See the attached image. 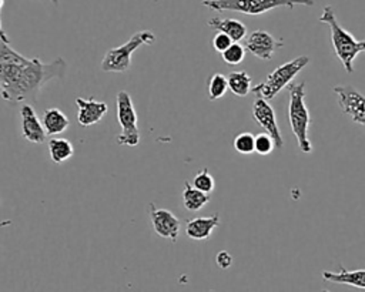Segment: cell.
I'll list each match as a JSON object with an SVG mask.
<instances>
[{
    "label": "cell",
    "mask_w": 365,
    "mask_h": 292,
    "mask_svg": "<svg viewBox=\"0 0 365 292\" xmlns=\"http://www.w3.org/2000/svg\"><path fill=\"white\" fill-rule=\"evenodd\" d=\"M275 148L274 140L268 132H259L255 135V152L259 155H268Z\"/></svg>",
    "instance_id": "obj_25"
},
{
    "label": "cell",
    "mask_w": 365,
    "mask_h": 292,
    "mask_svg": "<svg viewBox=\"0 0 365 292\" xmlns=\"http://www.w3.org/2000/svg\"><path fill=\"white\" fill-rule=\"evenodd\" d=\"M228 90L238 97H245L251 91L252 80L247 71H231L227 75Z\"/></svg>",
    "instance_id": "obj_20"
},
{
    "label": "cell",
    "mask_w": 365,
    "mask_h": 292,
    "mask_svg": "<svg viewBox=\"0 0 365 292\" xmlns=\"http://www.w3.org/2000/svg\"><path fill=\"white\" fill-rule=\"evenodd\" d=\"M117 121L121 127V132L117 135L115 141L118 145L135 147L140 142L138 118L131 100V95L121 90L117 93Z\"/></svg>",
    "instance_id": "obj_7"
},
{
    "label": "cell",
    "mask_w": 365,
    "mask_h": 292,
    "mask_svg": "<svg viewBox=\"0 0 365 292\" xmlns=\"http://www.w3.org/2000/svg\"><path fill=\"white\" fill-rule=\"evenodd\" d=\"M43 127L47 132V135H57L61 134L63 131H66L70 125V120L68 117L57 107L53 108H47L43 113V118H41Z\"/></svg>",
    "instance_id": "obj_17"
},
{
    "label": "cell",
    "mask_w": 365,
    "mask_h": 292,
    "mask_svg": "<svg viewBox=\"0 0 365 292\" xmlns=\"http://www.w3.org/2000/svg\"><path fill=\"white\" fill-rule=\"evenodd\" d=\"M309 63V57L307 56H299L297 58H292L284 64H281L279 67H277L275 70H272L267 80L264 83H259L257 85H254L251 88V91L254 94H257V97L265 98V100H271L274 98L282 88H285L292 78Z\"/></svg>",
    "instance_id": "obj_6"
},
{
    "label": "cell",
    "mask_w": 365,
    "mask_h": 292,
    "mask_svg": "<svg viewBox=\"0 0 365 292\" xmlns=\"http://www.w3.org/2000/svg\"><path fill=\"white\" fill-rule=\"evenodd\" d=\"M282 46L284 41H279L265 30H255L245 38V50L261 60H271L275 50Z\"/></svg>",
    "instance_id": "obj_11"
},
{
    "label": "cell",
    "mask_w": 365,
    "mask_h": 292,
    "mask_svg": "<svg viewBox=\"0 0 365 292\" xmlns=\"http://www.w3.org/2000/svg\"><path fill=\"white\" fill-rule=\"evenodd\" d=\"M221 57L225 64H230V66L240 64L245 57V46H241L240 41H232L230 47L221 53Z\"/></svg>",
    "instance_id": "obj_22"
},
{
    "label": "cell",
    "mask_w": 365,
    "mask_h": 292,
    "mask_svg": "<svg viewBox=\"0 0 365 292\" xmlns=\"http://www.w3.org/2000/svg\"><path fill=\"white\" fill-rule=\"evenodd\" d=\"M228 90V81L224 74L215 73L208 80V97L211 101L221 98Z\"/></svg>",
    "instance_id": "obj_21"
},
{
    "label": "cell",
    "mask_w": 365,
    "mask_h": 292,
    "mask_svg": "<svg viewBox=\"0 0 365 292\" xmlns=\"http://www.w3.org/2000/svg\"><path fill=\"white\" fill-rule=\"evenodd\" d=\"M287 90L289 93V104H288V118L291 131L297 138L298 148L304 154L312 152V144L308 137L311 117L308 107L305 104V83L288 84Z\"/></svg>",
    "instance_id": "obj_3"
},
{
    "label": "cell",
    "mask_w": 365,
    "mask_h": 292,
    "mask_svg": "<svg viewBox=\"0 0 365 292\" xmlns=\"http://www.w3.org/2000/svg\"><path fill=\"white\" fill-rule=\"evenodd\" d=\"M155 41V34L148 30H141L134 33L124 44L110 48L106 51L101 60V70L106 73H124L131 66L133 53L147 44L151 46Z\"/></svg>",
    "instance_id": "obj_5"
},
{
    "label": "cell",
    "mask_w": 365,
    "mask_h": 292,
    "mask_svg": "<svg viewBox=\"0 0 365 292\" xmlns=\"http://www.w3.org/2000/svg\"><path fill=\"white\" fill-rule=\"evenodd\" d=\"M234 150L240 154H252L255 152V135L251 132H240L234 138Z\"/></svg>",
    "instance_id": "obj_23"
},
{
    "label": "cell",
    "mask_w": 365,
    "mask_h": 292,
    "mask_svg": "<svg viewBox=\"0 0 365 292\" xmlns=\"http://www.w3.org/2000/svg\"><path fill=\"white\" fill-rule=\"evenodd\" d=\"M195 188H198L200 191H204L207 194H211L214 191V187H215V182H214V178L212 175L208 172L207 168H202L200 172H197L192 178V182H191Z\"/></svg>",
    "instance_id": "obj_24"
},
{
    "label": "cell",
    "mask_w": 365,
    "mask_h": 292,
    "mask_svg": "<svg viewBox=\"0 0 365 292\" xmlns=\"http://www.w3.org/2000/svg\"><path fill=\"white\" fill-rule=\"evenodd\" d=\"M181 195H182V205L187 211H198L210 202V194L200 191L188 181L184 182Z\"/></svg>",
    "instance_id": "obj_18"
},
{
    "label": "cell",
    "mask_w": 365,
    "mask_h": 292,
    "mask_svg": "<svg viewBox=\"0 0 365 292\" xmlns=\"http://www.w3.org/2000/svg\"><path fill=\"white\" fill-rule=\"evenodd\" d=\"M252 117L254 120L264 128L265 132H268L275 144V148H282L284 147V138L282 134L279 131V127L277 124V118H275V111L274 108L269 105L268 100L258 97L254 104H252Z\"/></svg>",
    "instance_id": "obj_10"
},
{
    "label": "cell",
    "mask_w": 365,
    "mask_h": 292,
    "mask_svg": "<svg viewBox=\"0 0 365 292\" xmlns=\"http://www.w3.org/2000/svg\"><path fill=\"white\" fill-rule=\"evenodd\" d=\"M21 118V134L23 137L33 144H43L46 141L47 132L43 127V122L37 117L33 105L30 103H24L20 108Z\"/></svg>",
    "instance_id": "obj_12"
},
{
    "label": "cell",
    "mask_w": 365,
    "mask_h": 292,
    "mask_svg": "<svg viewBox=\"0 0 365 292\" xmlns=\"http://www.w3.org/2000/svg\"><path fill=\"white\" fill-rule=\"evenodd\" d=\"M0 40H3V41H9V43H10L9 36L6 34V31H4V30H3V27H1V20H0Z\"/></svg>",
    "instance_id": "obj_28"
},
{
    "label": "cell",
    "mask_w": 365,
    "mask_h": 292,
    "mask_svg": "<svg viewBox=\"0 0 365 292\" xmlns=\"http://www.w3.org/2000/svg\"><path fill=\"white\" fill-rule=\"evenodd\" d=\"M231 43H232L231 37L222 31H217L215 36L212 37V47L218 53H222L225 48H228Z\"/></svg>",
    "instance_id": "obj_26"
},
{
    "label": "cell",
    "mask_w": 365,
    "mask_h": 292,
    "mask_svg": "<svg viewBox=\"0 0 365 292\" xmlns=\"http://www.w3.org/2000/svg\"><path fill=\"white\" fill-rule=\"evenodd\" d=\"M215 262L221 269H227L232 265V256L228 251H220L215 256Z\"/></svg>",
    "instance_id": "obj_27"
},
{
    "label": "cell",
    "mask_w": 365,
    "mask_h": 292,
    "mask_svg": "<svg viewBox=\"0 0 365 292\" xmlns=\"http://www.w3.org/2000/svg\"><path fill=\"white\" fill-rule=\"evenodd\" d=\"M319 21L328 24L331 30V43L334 51L346 73L354 71V60L359 53H365V40H356L349 31H346L336 20L331 6H325Z\"/></svg>",
    "instance_id": "obj_2"
},
{
    "label": "cell",
    "mask_w": 365,
    "mask_h": 292,
    "mask_svg": "<svg viewBox=\"0 0 365 292\" xmlns=\"http://www.w3.org/2000/svg\"><path fill=\"white\" fill-rule=\"evenodd\" d=\"M76 104L78 108L77 121L81 127H90L100 122L108 110L104 101H98L93 97H88V98L77 97Z\"/></svg>",
    "instance_id": "obj_13"
},
{
    "label": "cell",
    "mask_w": 365,
    "mask_h": 292,
    "mask_svg": "<svg viewBox=\"0 0 365 292\" xmlns=\"http://www.w3.org/2000/svg\"><path fill=\"white\" fill-rule=\"evenodd\" d=\"M67 63L63 57L44 63L40 58H27L16 51L9 41L0 40V95L3 100L34 103L41 88L51 80H63Z\"/></svg>",
    "instance_id": "obj_1"
},
{
    "label": "cell",
    "mask_w": 365,
    "mask_h": 292,
    "mask_svg": "<svg viewBox=\"0 0 365 292\" xmlns=\"http://www.w3.org/2000/svg\"><path fill=\"white\" fill-rule=\"evenodd\" d=\"M202 6L215 11H237L259 16L277 7L294 9L295 6H314V0H202Z\"/></svg>",
    "instance_id": "obj_4"
},
{
    "label": "cell",
    "mask_w": 365,
    "mask_h": 292,
    "mask_svg": "<svg viewBox=\"0 0 365 292\" xmlns=\"http://www.w3.org/2000/svg\"><path fill=\"white\" fill-rule=\"evenodd\" d=\"M322 278L329 282L335 283H345L351 285L355 288H362L365 289V269H355V271H348L344 266H341L339 272H331V271H324Z\"/></svg>",
    "instance_id": "obj_16"
},
{
    "label": "cell",
    "mask_w": 365,
    "mask_h": 292,
    "mask_svg": "<svg viewBox=\"0 0 365 292\" xmlns=\"http://www.w3.org/2000/svg\"><path fill=\"white\" fill-rule=\"evenodd\" d=\"M211 28L217 31H222L231 37L232 41H241L247 37V27L242 21L235 19H221L212 17L207 23Z\"/></svg>",
    "instance_id": "obj_15"
},
{
    "label": "cell",
    "mask_w": 365,
    "mask_h": 292,
    "mask_svg": "<svg viewBox=\"0 0 365 292\" xmlns=\"http://www.w3.org/2000/svg\"><path fill=\"white\" fill-rule=\"evenodd\" d=\"M51 1H53V3H56V4L58 3V0H51Z\"/></svg>",
    "instance_id": "obj_30"
},
{
    "label": "cell",
    "mask_w": 365,
    "mask_h": 292,
    "mask_svg": "<svg viewBox=\"0 0 365 292\" xmlns=\"http://www.w3.org/2000/svg\"><path fill=\"white\" fill-rule=\"evenodd\" d=\"M148 215L154 232L171 242H175L181 229V221L170 209L158 208L155 204H148Z\"/></svg>",
    "instance_id": "obj_9"
},
{
    "label": "cell",
    "mask_w": 365,
    "mask_h": 292,
    "mask_svg": "<svg viewBox=\"0 0 365 292\" xmlns=\"http://www.w3.org/2000/svg\"><path fill=\"white\" fill-rule=\"evenodd\" d=\"M48 152L50 158L56 164H63L70 160L74 154V147L67 138H50L48 141Z\"/></svg>",
    "instance_id": "obj_19"
},
{
    "label": "cell",
    "mask_w": 365,
    "mask_h": 292,
    "mask_svg": "<svg viewBox=\"0 0 365 292\" xmlns=\"http://www.w3.org/2000/svg\"><path fill=\"white\" fill-rule=\"evenodd\" d=\"M334 93L336 94L342 113L349 114L354 122L365 127V95L346 84L335 85Z\"/></svg>",
    "instance_id": "obj_8"
},
{
    "label": "cell",
    "mask_w": 365,
    "mask_h": 292,
    "mask_svg": "<svg viewBox=\"0 0 365 292\" xmlns=\"http://www.w3.org/2000/svg\"><path fill=\"white\" fill-rule=\"evenodd\" d=\"M220 225V215L212 214L211 217H197L187 221L185 234L194 241H204L211 236L212 231Z\"/></svg>",
    "instance_id": "obj_14"
},
{
    "label": "cell",
    "mask_w": 365,
    "mask_h": 292,
    "mask_svg": "<svg viewBox=\"0 0 365 292\" xmlns=\"http://www.w3.org/2000/svg\"><path fill=\"white\" fill-rule=\"evenodd\" d=\"M3 4H4V0H0V11H1V9H3Z\"/></svg>",
    "instance_id": "obj_29"
}]
</instances>
